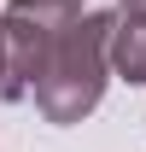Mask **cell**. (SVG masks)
<instances>
[{"instance_id":"obj_1","label":"cell","mask_w":146,"mask_h":152,"mask_svg":"<svg viewBox=\"0 0 146 152\" xmlns=\"http://www.w3.org/2000/svg\"><path fill=\"white\" fill-rule=\"evenodd\" d=\"M111 12H82L64 29V41L53 47L47 70L35 76V105L47 123H82V117L105 99L111 82Z\"/></svg>"},{"instance_id":"obj_2","label":"cell","mask_w":146,"mask_h":152,"mask_svg":"<svg viewBox=\"0 0 146 152\" xmlns=\"http://www.w3.org/2000/svg\"><path fill=\"white\" fill-rule=\"evenodd\" d=\"M82 12H88L82 0H12L0 12V29H6V76H0V94L6 99H29L35 94V76L47 70L53 47L64 41V29Z\"/></svg>"},{"instance_id":"obj_3","label":"cell","mask_w":146,"mask_h":152,"mask_svg":"<svg viewBox=\"0 0 146 152\" xmlns=\"http://www.w3.org/2000/svg\"><path fill=\"white\" fill-rule=\"evenodd\" d=\"M111 76H123L128 88L146 82V12H123L111 23Z\"/></svg>"},{"instance_id":"obj_4","label":"cell","mask_w":146,"mask_h":152,"mask_svg":"<svg viewBox=\"0 0 146 152\" xmlns=\"http://www.w3.org/2000/svg\"><path fill=\"white\" fill-rule=\"evenodd\" d=\"M117 6H123V12H146V0H117Z\"/></svg>"},{"instance_id":"obj_5","label":"cell","mask_w":146,"mask_h":152,"mask_svg":"<svg viewBox=\"0 0 146 152\" xmlns=\"http://www.w3.org/2000/svg\"><path fill=\"white\" fill-rule=\"evenodd\" d=\"M0 76H6V29H0Z\"/></svg>"}]
</instances>
